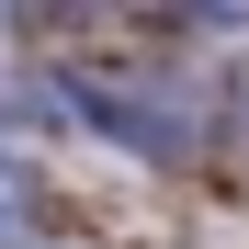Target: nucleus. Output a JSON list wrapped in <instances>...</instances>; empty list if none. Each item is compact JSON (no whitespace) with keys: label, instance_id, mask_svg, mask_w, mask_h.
Listing matches in <instances>:
<instances>
[{"label":"nucleus","instance_id":"1","mask_svg":"<svg viewBox=\"0 0 249 249\" xmlns=\"http://www.w3.org/2000/svg\"><path fill=\"white\" fill-rule=\"evenodd\" d=\"M23 193H34V181L12 170V159H0V215H23Z\"/></svg>","mask_w":249,"mask_h":249}]
</instances>
